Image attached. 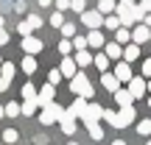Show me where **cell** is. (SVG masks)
<instances>
[{
    "label": "cell",
    "instance_id": "cell-42",
    "mask_svg": "<svg viewBox=\"0 0 151 145\" xmlns=\"http://www.w3.org/2000/svg\"><path fill=\"white\" fill-rule=\"evenodd\" d=\"M56 9H59V11H67V9H70V0H56Z\"/></svg>",
    "mask_w": 151,
    "mask_h": 145
},
{
    "label": "cell",
    "instance_id": "cell-21",
    "mask_svg": "<svg viewBox=\"0 0 151 145\" xmlns=\"http://www.w3.org/2000/svg\"><path fill=\"white\" fill-rule=\"evenodd\" d=\"M14 73H17V67L11 64V61H0V75H3L6 81H11V78H14Z\"/></svg>",
    "mask_w": 151,
    "mask_h": 145
},
{
    "label": "cell",
    "instance_id": "cell-5",
    "mask_svg": "<svg viewBox=\"0 0 151 145\" xmlns=\"http://www.w3.org/2000/svg\"><path fill=\"white\" fill-rule=\"evenodd\" d=\"M101 114H104V109L98 106V103H87L84 112H81V120H84V123H98Z\"/></svg>",
    "mask_w": 151,
    "mask_h": 145
},
{
    "label": "cell",
    "instance_id": "cell-26",
    "mask_svg": "<svg viewBox=\"0 0 151 145\" xmlns=\"http://www.w3.org/2000/svg\"><path fill=\"white\" fill-rule=\"evenodd\" d=\"M22 101H37V86L34 84H22Z\"/></svg>",
    "mask_w": 151,
    "mask_h": 145
},
{
    "label": "cell",
    "instance_id": "cell-28",
    "mask_svg": "<svg viewBox=\"0 0 151 145\" xmlns=\"http://www.w3.org/2000/svg\"><path fill=\"white\" fill-rule=\"evenodd\" d=\"M3 112H6V117H17V114H20V103H17V101L6 103V106H3Z\"/></svg>",
    "mask_w": 151,
    "mask_h": 145
},
{
    "label": "cell",
    "instance_id": "cell-33",
    "mask_svg": "<svg viewBox=\"0 0 151 145\" xmlns=\"http://www.w3.org/2000/svg\"><path fill=\"white\" fill-rule=\"evenodd\" d=\"M50 25H53V28H62V25H65V17H62V11H53V14H50Z\"/></svg>",
    "mask_w": 151,
    "mask_h": 145
},
{
    "label": "cell",
    "instance_id": "cell-22",
    "mask_svg": "<svg viewBox=\"0 0 151 145\" xmlns=\"http://www.w3.org/2000/svg\"><path fill=\"white\" fill-rule=\"evenodd\" d=\"M115 6H118L115 0H98V9L95 11H101V14L106 17V14H112V11H115Z\"/></svg>",
    "mask_w": 151,
    "mask_h": 145
},
{
    "label": "cell",
    "instance_id": "cell-14",
    "mask_svg": "<svg viewBox=\"0 0 151 145\" xmlns=\"http://www.w3.org/2000/svg\"><path fill=\"white\" fill-rule=\"evenodd\" d=\"M112 75H115L118 81H126V84H129V81H132V67H129V61H120V64L115 67Z\"/></svg>",
    "mask_w": 151,
    "mask_h": 145
},
{
    "label": "cell",
    "instance_id": "cell-46",
    "mask_svg": "<svg viewBox=\"0 0 151 145\" xmlns=\"http://www.w3.org/2000/svg\"><path fill=\"white\" fill-rule=\"evenodd\" d=\"M146 92H151V78H146Z\"/></svg>",
    "mask_w": 151,
    "mask_h": 145
},
{
    "label": "cell",
    "instance_id": "cell-4",
    "mask_svg": "<svg viewBox=\"0 0 151 145\" xmlns=\"http://www.w3.org/2000/svg\"><path fill=\"white\" fill-rule=\"evenodd\" d=\"M137 117V112H134V106H120V112H118V123H115V129H126V126H132V120Z\"/></svg>",
    "mask_w": 151,
    "mask_h": 145
},
{
    "label": "cell",
    "instance_id": "cell-47",
    "mask_svg": "<svg viewBox=\"0 0 151 145\" xmlns=\"http://www.w3.org/2000/svg\"><path fill=\"white\" fill-rule=\"evenodd\" d=\"M112 145H126V142H123V140H115V142H112Z\"/></svg>",
    "mask_w": 151,
    "mask_h": 145
},
{
    "label": "cell",
    "instance_id": "cell-35",
    "mask_svg": "<svg viewBox=\"0 0 151 145\" xmlns=\"http://www.w3.org/2000/svg\"><path fill=\"white\" fill-rule=\"evenodd\" d=\"M3 140H6V142H17V140H20L17 129H6V131H3Z\"/></svg>",
    "mask_w": 151,
    "mask_h": 145
},
{
    "label": "cell",
    "instance_id": "cell-17",
    "mask_svg": "<svg viewBox=\"0 0 151 145\" xmlns=\"http://www.w3.org/2000/svg\"><path fill=\"white\" fill-rule=\"evenodd\" d=\"M115 42H118V45H129L132 42V28H123V25H120L118 31H115Z\"/></svg>",
    "mask_w": 151,
    "mask_h": 145
},
{
    "label": "cell",
    "instance_id": "cell-38",
    "mask_svg": "<svg viewBox=\"0 0 151 145\" xmlns=\"http://www.w3.org/2000/svg\"><path fill=\"white\" fill-rule=\"evenodd\" d=\"M70 9L81 14V11H87V0H70Z\"/></svg>",
    "mask_w": 151,
    "mask_h": 145
},
{
    "label": "cell",
    "instance_id": "cell-45",
    "mask_svg": "<svg viewBox=\"0 0 151 145\" xmlns=\"http://www.w3.org/2000/svg\"><path fill=\"white\" fill-rule=\"evenodd\" d=\"M39 6H42V9H48V6H50V0H39Z\"/></svg>",
    "mask_w": 151,
    "mask_h": 145
},
{
    "label": "cell",
    "instance_id": "cell-8",
    "mask_svg": "<svg viewBox=\"0 0 151 145\" xmlns=\"http://www.w3.org/2000/svg\"><path fill=\"white\" fill-rule=\"evenodd\" d=\"M126 89H129V95L134 98H143L146 95V78H134V75H132V81H129V86H126Z\"/></svg>",
    "mask_w": 151,
    "mask_h": 145
},
{
    "label": "cell",
    "instance_id": "cell-18",
    "mask_svg": "<svg viewBox=\"0 0 151 145\" xmlns=\"http://www.w3.org/2000/svg\"><path fill=\"white\" fill-rule=\"evenodd\" d=\"M137 56H140V45H132V42H129V45L123 48V61H129V64H132Z\"/></svg>",
    "mask_w": 151,
    "mask_h": 145
},
{
    "label": "cell",
    "instance_id": "cell-31",
    "mask_svg": "<svg viewBox=\"0 0 151 145\" xmlns=\"http://www.w3.org/2000/svg\"><path fill=\"white\" fill-rule=\"evenodd\" d=\"M59 53L62 56H70L73 53V42H70V39H62V42H59Z\"/></svg>",
    "mask_w": 151,
    "mask_h": 145
},
{
    "label": "cell",
    "instance_id": "cell-41",
    "mask_svg": "<svg viewBox=\"0 0 151 145\" xmlns=\"http://www.w3.org/2000/svg\"><path fill=\"white\" fill-rule=\"evenodd\" d=\"M143 78H151V59L143 61Z\"/></svg>",
    "mask_w": 151,
    "mask_h": 145
},
{
    "label": "cell",
    "instance_id": "cell-13",
    "mask_svg": "<svg viewBox=\"0 0 151 145\" xmlns=\"http://www.w3.org/2000/svg\"><path fill=\"white\" fill-rule=\"evenodd\" d=\"M104 45H106V39H104L101 28H95V31L87 34V48H104Z\"/></svg>",
    "mask_w": 151,
    "mask_h": 145
},
{
    "label": "cell",
    "instance_id": "cell-27",
    "mask_svg": "<svg viewBox=\"0 0 151 145\" xmlns=\"http://www.w3.org/2000/svg\"><path fill=\"white\" fill-rule=\"evenodd\" d=\"M84 106H87V101H84V98H76V101H73V106L67 109V112H73L76 117H81V112H84Z\"/></svg>",
    "mask_w": 151,
    "mask_h": 145
},
{
    "label": "cell",
    "instance_id": "cell-54",
    "mask_svg": "<svg viewBox=\"0 0 151 145\" xmlns=\"http://www.w3.org/2000/svg\"><path fill=\"white\" fill-rule=\"evenodd\" d=\"M148 42H151V39H148Z\"/></svg>",
    "mask_w": 151,
    "mask_h": 145
},
{
    "label": "cell",
    "instance_id": "cell-39",
    "mask_svg": "<svg viewBox=\"0 0 151 145\" xmlns=\"http://www.w3.org/2000/svg\"><path fill=\"white\" fill-rule=\"evenodd\" d=\"M17 31H20V36H31V31H34V28H31V25H28V22H25V20H22V22H20V25H17Z\"/></svg>",
    "mask_w": 151,
    "mask_h": 145
},
{
    "label": "cell",
    "instance_id": "cell-52",
    "mask_svg": "<svg viewBox=\"0 0 151 145\" xmlns=\"http://www.w3.org/2000/svg\"><path fill=\"white\" fill-rule=\"evenodd\" d=\"M146 145H151V140H148V142H146Z\"/></svg>",
    "mask_w": 151,
    "mask_h": 145
},
{
    "label": "cell",
    "instance_id": "cell-24",
    "mask_svg": "<svg viewBox=\"0 0 151 145\" xmlns=\"http://www.w3.org/2000/svg\"><path fill=\"white\" fill-rule=\"evenodd\" d=\"M87 131H90L92 140H104V129H101V123H87Z\"/></svg>",
    "mask_w": 151,
    "mask_h": 145
},
{
    "label": "cell",
    "instance_id": "cell-9",
    "mask_svg": "<svg viewBox=\"0 0 151 145\" xmlns=\"http://www.w3.org/2000/svg\"><path fill=\"white\" fill-rule=\"evenodd\" d=\"M132 39H134V45L148 42V39H151V28L143 25V22H140V25H134V28H132Z\"/></svg>",
    "mask_w": 151,
    "mask_h": 145
},
{
    "label": "cell",
    "instance_id": "cell-2",
    "mask_svg": "<svg viewBox=\"0 0 151 145\" xmlns=\"http://www.w3.org/2000/svg\"><path fill=\"white\" fill-rule=\"evenodd\" d=\"M62 112H65V109L59 106V103H45L42 106V114H39V123L42 126H50V123H59V117H62Z\"/></svg>",
    "mask_w": 151,
    "mask_h": 145
},
{
    "label": "cell",
    "instance_id": "cell-3",
    "mask_svg": "<svg viewBox=\"0 0 151 145\" xmlns=\"http://www.w3.org/2000/svg\"><path fill=\"white\" fill-rule=\"evenodd\" d=\"M81 22H84L90 31H95V28L104 25V14L101 11H81Z\"/></svg>",
    "mask_w": 151,
    "mask_h": 145
},
{
    "label": "cell",
    "instance_id": "cell-11",
    "mask_svg": "<svg viewBox=\"0 0 151 145\" xmlns=\"http://www.w3.org/2000/svg\"><path fill=\"white\" fill-rule=\"evenodd\" d=\"M101 86H104L106 92H118V89H120V81L106 70V73H101Z\"/></svg>",
    "mask_w": 151,
    "mask_h": 145
},
{
    "label": "cell",
    "instance_id": "cell-12",
    "mask_svg": "<svg viewBox=\"0 0 151 145\" xmlns=\"http://www.w3.org/2000/svg\"><path fill=\"white\" fill-rule=\"evenodd\" d=\"M59 73H62V78H73V75L78 73V67H76V61L70 59V56H65L62 64H59Z\"/></svg>",
    "mask_w": 151,
    "mask_h": 145
},
{
    "label": "cell",
    "instance_id": "cell-6",
    "mask_svg": "<svg viewBox=\"0 0 151 145\" xmlns=\"http://www.w3.org/2000/svg\"><path fill=\"white\" fill-rule=\"evenodd\" d=\"M56 98V86L53 84H42V89H37V106H45Z\"/></svg>",
    "mask_w": 151,
    "mask_h": 145
},
{
    "label": "cell",
    "instance_id": "cell-40",
    "mask_svg": "<svg viewBox=\"0 0 151 145\" xmlns=\"http://www.w3.org/2000/svg\"><path fill=\"white\" fill-rule=\"evenodd\" d=\"M59 81H62V73H59V70H50V73H48V84H53V86H56Z\"/></svg>",
    "mask_w": 151,
    "mask_h": 145
},
{
    "label": "cell",
    "instance_id": "cell-53",
    "mask_svg": "<svg viewBox=\"0 0 151 145\" xmlns=\"http://www.w3.org/2000/svg\"><path fill=\"white\" fill-rule=\"evenodd\" d=\"M140 3H146V0H140Z\"/></svg>",
    "mask_w": 151,
    "mask_h": 145
},
{
    "label": "cell",
    "instance_id": "cell-32",
    "mask_svg": "<svg viewBox=\"0 0 151 145\" xmlns=\"http://www.w3.org/2000/svg\"><path fill=\"white\" fill-rule=\"evenodd\" d=\"M73 50H87V36H73Z\"/></svg>",
    "mask_w": 151,
    "mask_h": 145
},
{
    "label": "cell",
    "instance_id": "cell-23",
    "mask_svg": "<svg viewBox=\"0 0 151 145\" xmlns=\"http://www.w3.org/2000/svg\"><path fill=\"white\" fill-rule=\"evenodd\" d=\"M20 67H22V73H37V59H34V56H25V59L20 61Z\"/></svg>",
    "mask_w": 151,
    "mask_h": 145
},
{
    "label": "cell",
    "instance_id": "cell-30",
    "mask_svg": "<svg viewBox=\"0 0 151 145\" xmlns=\"http://www.w3.org/2000/svg\"><path fill=\"white\" fill-rule=\"evenodd\" d=\"M101 120H106L109 126H115V123H118V112H112V109H104V114H101Z\"/></svg>",
    "mask_w": 151,
    "mask_h": 145
},
{
    "label": "cell",
    "instance_id": "cell-29",
    "mask_svg": "<svg viewBox=\"0 0 151 145\" xmlns=\"http://www.w3.org/2000/svg\"><path fill=\"white\" fill-rule=\"evenodd\" d=\"M92 64H95L101 73H106V70H109V59H106L104 53H101V56H95V59H92Z\"/></svg>",
    "mask_w": 151,
    "mask_h": 145
},
{
    "label": "cell",
    "instance_id": "cell-19",
    "mask_svg": "<svg viewBox=\"0 0 151 145\" xmlns=\"http://www.w3.org/2000/svg\"><path fill=\"white\" fill-rule=\"evenodd\" d=\"M115 95V101H118V106H132V101L134 98L129 95V89H118V92H112Z\"/></svg>",
    "mask_w": 151,
    "mask_h": 145
},
{
    "label": "cell",
    "instance_id": "cell-7",
    "mask_svg": "<svg viewBox=\"0 0 151 145\" xmlns=\"http://www.w3.org/2000/svg\"><path fill=\"white\" fill-rule=\"evenodd\" d=\"M22 50H25V56L42 53V39H37V36H22Z\"/></svg>",
    "mask_w": 151,
    "mask_h": 145
},
{
    "label": "cell",
    "instance_id": "cell-10",
    "mask_svg": "<svg viewBox=\"0 0 151 145\" xmlns=\"http://www.w3.org/2000/svg\"><path fill=\"white\" fill-rule=\"evenodd\" d=\"M59 126H62V131H65V134H73L76 131V114L73 112H62V117H59Z\"/></svg>",
    "mask_w": 151,
    "mask_h": 145
},
{
    "label": "cell",
    "instance_id": "cell-50",
    "mask_svg": "<svg viewBox=\"0 0 151 145\" xmlns=\"http://www.w3.org/2000/svg\"><path fill=\"white\" fill-rule=\"evenodd\" d=\"M67 145H78V142H67Z\"/></svg>",
    "mask_w": 151,
    "mask_h": 145
},
{
    "label": "cell",
    "instance_id": "cell-44",
    "mask_svg": "<svg viewBox=\"0 0 151 145\" xmlns=\"http://www.w3.org/2000/svg\"><path fill=\"white\" fill-rule=\"evenodd\" d=\"M9 84H11V81H6L3 75H0V92H6V89H9Z\"/></svg>",
    "mask_w": 151,
    "mask_h": 145
},
{
    "label": "cell",
    "instance_id": "cell-43",
    "mask_svg": "<svg viewBox=\"0 0 151 145\" xmlns=\"http://www.w3.org/2000/svg\"><path fill=\"white\" fill-rule=\"evenodd\" d=\"M0 45H9V34H6L3 28H0Z\"/></svg>",
    "mask_w": 151,
    "mask_h": 145
},
{
    "label": "cell",
    "instance_id": "cell-16",
    "mask_svg": "<svg viewBox=\"0 0 151 145\" xmlns=\"http://www.w3.org/2000/svg\"><path fill=\"white\" fill-rule=\"evenodd\" d=\"M73 61H76V67H90L92 64V56H90V50H76Z\"/></svg>",
    "mask_w": 151,
    "mask_h": 145
},
{
    "label": "cell",
    "instance_id": "cell-25",
    "mask_svg": "<svg viewBox=\"0 0 151 145\" xmlns=\"http://www.w3.org/2000/svg\"><path fill=\"white\" fill-rule=\"evenodd\" d=\"M37 101H22V106H20V114H25V117H31L34 112H37Z\"/></svg>",
    "mask_w": 151,
    "mask_h": 145
},
{
    "label": "cell",
    "instance_id": "cell-20",
    "mask_svg": "<svg viewBox=\"0 0 151 145\" xmlns=\"http://www.w3.org/2000/svg\"><path fill=\"white\" fill-rule=\"evenodd\" d=\"M104 28H106V31H118L120 28V17L118 14H106L104 17Z\"/></svg>",
    "mask_w": 151,
    "mask_h": 145
},
{
    "label": "cell",
    "instance_id": "cell-48",
    "mask_svg": "<svg viewBox=\"0 0 151 145\" xmlns=\"http://www.w3.org/2000/svg\"><path fill=\"white\" fill-rule=\"evenodd\" d=\"M0 117H6V112H3V106H0Z\"/></svg>",
    "mask_w": 151,
    "mask_h": 145
},
{
    "label": "cell",
    "instance_id": "cell-34",
    "mask_svg": "<svg viewBox=\"0 0 151 145\" xmlns=\"http://www.w3.org/2000/svg\"><path fill=\"white\" fill-rule=\"evenodd\" d=\"M25 22L34 28V31H37V28H42V17H39V14H28V20H25Z\"/></svg>",
    "mask_w": 151,
    "mask_h": 145
},
{
    "label": "cell",
    "instance_id": "cell-1",
    "mask_svg": "<svg viewBox=\"0 0 151 145\" xmlns=\"http://www.w3.org/2000/svg\"><path fill=\"white\" fill-rule=\"evenodd\" d=\"M70 89L76 92V98H84V101H90V98L95 95V89H92L90 78H87L84 73H76L73 78H70Z\"/></svg>",
    "mask_w": 151,
    "mask_h": 145
},
{
    "label": "cell",
    "instance_id": "cell-15",
    "mask_svg": "<svg viewBox=\"0 0 151 145\" xmlns=\"http://www.w3.org/2000/svg\"><path fill=\"white\" fill-rule=\"evenodd\" d=\"M104 56L106 59H123V45H118V42L104 45Z\"/></svg>",
    "mask_w": 151,
    "mask_h": 145
},
{
    "label": "cell",
    "instance_id": "cell-51",
    "mask_svg": "<svg viewBox=\"0 0 151 145\" xmlns=\"http://www.w3.org/2000/svg\"><path fill=\"white\" fill-rule=\"evenodd\" d=\"M148 106H151V98H148Z\"/></svg>",
    "mask_w": 151,
    "mask_h": 145
},
{
    "label": "cell",
    "instance_id": "cell-49",
    "mask_svg": "<svg viewBox=\"0 0 151 145\" xmlns=\"http://www.w3.org/2000/svg\"><path fill=\"white\" fill-rule=\"evenodd\" d=\"M0 28H3V17H0Z\"/></svg>",
    "mask_w": 151,
    "mask_h": 145
},
{
    "label": "cell",
    "instance_id": "cell-55",
    "mask_svg": "<svg viewBox=\"0 0 151 145\" xmlns=\"http://www.w3.org/2000/svg\"><path fill=\"white\" fill-rule=\"evenodd\" d=\"M0 61H3V59H0Z\"/></svg>",
    "mask_w": 151,
    "mask_h": 145
},
{
    "label": "cell",
    "instance_id": "cell-37",
    "mask_svg": "<svg viewBox=\"0 0 151 145\" xmlns=\"http://www.w3.org/2000/svg\"><path fill=\"white\" fill-rule=\"evenodd\" d=\"M62 34H65V39H73L76 36V25L73 22H65V25H62Z\"/></svg>",
    "mask_w": 151,
    "mask_h": 145
},
{
    "label": "cell",
    "instance_id": "cell-36",
    "mask_svg": "<svg viewBox=\"0 0 151 145\" xmlns=\"http://www.w3.org/2000/svg\"><path fill=\"white\" fill-rule=\"evenodd\" d=\"M137 131H140L143 137H148L151 134V120H140V123H137Z\"/></svg>",
    "mask_w": 151,
    "mask_h": 145
}]
</instances>
